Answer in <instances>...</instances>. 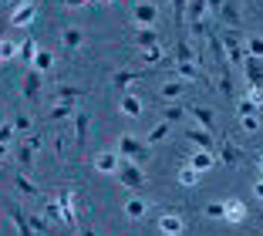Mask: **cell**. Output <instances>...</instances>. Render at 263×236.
I'll return each instance as SVG.
<instances>
[{
    "instance_id": "1",
    "label": "cell",
    "mask_w": 263,
    "mask_h": 236,
    "mask_svg": "<svg viewBox=\"0 0 263 236\" xmlns=\"http://www.w3.org/2000/svg\"><path fill=\"white\" fill-rule=\"evenodd\" d=\"M118 152L128 162H135V166H145L148 162V145L135 135H118Z\"/></svg>"
},
{
    "instance_id": "2",
    "label": "cell",
    "mask_w": 263,
    "mask_h": 236,
    "mask_svg": "<svg viewBox=\"0 0 263 236\" xmlns=\"http://www.w3.org/2000/svg\"><path fill=\"white\" fill-rule=\"evenodd\" d=\"M118 183L132 192H142L145 189V172H142V166H135V162H122V166H118Z\"/></svg>"
},
{
    "instance_id": "3",
    "label": "cell",
    "mask_w": 263,
    "mask_h": 236,
    "mask_svg": "<svg viewBox=\"0 0 263 236\" xmlns=\"http://www.w3.org/2000/svg\"><path fill=\"white\" fill-rule=\"evenodd\" d=\"M219 41H223L226 61H230V64H236V68H240V64H243V58H247V44H243V41H240V31H226V34H223V38H219Z\"/></svg>"
},
{
    "instance_id": "4",
    "label": "cell",
    "mask_w": 263,
    "mask_h": 236,
    "mask_svg": "<svg viewBox=\"0 0 263 236\" xmlns=\"http://www.w3.org/2000/svg\"><path fill=\"white\" fill-rule=\"evenodd\" d=\"M240 71L247 75V81H250V88H263V58H243V64H240Z\"/></svg>"
},
{
    "instance_id": "5",
    "label": "cell",
    "mask_w": 263,
    "mask_h": 236,
    "mask_svg": "<svg viewBox=\"0 0 263 236\" xmlns=\"http://www.w3.org/2000/svg\"><path fill=\"white\" fill-rule=\"evenodd\" d=\"M132 21L139 24V27H155L159 24V7L155 4H135L132 7Z\"/></svg>"
},
{
    "instance_id": "6",
    "label": "cell",
    "mask_w": 263,
    "mask_h": 236,
    "mask_svg": "<svg viewBox=\"0 0 263 236\" xmlns=\"http://www.w3.org/2000/svg\"><path fill=\"white\" fill-rule=\"evenodd\" d=\"M37 149H41V135H27V138L21 142V152H17V159H21L24 169L34 166V155H37Z\"/></svg>"
},
{
    "instance_id": "7",
    "label": "cell",
    "mask_w": 263,
    "mask_h": 236,
    "mask_svg": "<svg viewBox=\"0 0 263 236\" xmlns=\"http://www.w3.org/2000/svg\"><path fill=\"white\" fill-rule=\"evenodd\" d=\"M240 159H243V149H236L230 138H223V142H219V162L233 169V166H240Z\"/></svg>"
},
{
    "instance_id": "8",
    "label": "cell",
    "mask_w": 263,
    "mask_h": 236,
    "mask_svg": "<svg viewBox=\"0 0 263 236\" xmlns=\"http://www.w3.org/2000/svg\"><path fill=\"white\" fill-rule=\"evenodd\" d=\"M132 44L139 47V51H148V47L159 44V27H139V34L132 38Z\"/></svg>"
},
{
    "instance_id": "9",
    "label": "cell",
    "mask_w": 263,
    "mask_h": 236,
    "mask_svg": "<svg viewBox=\"0 0 263 236\" xmlns=\"http://www.w3.org/2000/svg\"><path fill=\"white\" fill-rule=\"evenodd\" d=\"M88 129H91V115L88 112H78L74 115V135H78V152L85 149V142H88Z\"/></svg>"
},
{
    "instance_id": "10",
    "label": "cell",
    "mask_w": 263,
    "mask_h": 236,
    "mask_svg": "<svg viewBox=\"0 0 263 236\" xmlns=\"http://www.w3.org/2000/svg\"><path fill=\"white\" fill-rule=\"evenodd\" d=\"M186 138H193V142L199 145V152H213V132H206V129H196V125H189V129H186Z\"/></svg>"
},
{
    "instance_id": "11",
    "label": "cell",
    "mask_w": 263,
    "mask_h": 236,
    "mask_svg": "<svg viewBox=\"0 0 263 236\" xmlns=\"http://www.w3.org/2000/svg\"><path fill=\"white\" fill-rule=\"evenodd\" d=\"M179 75L186 78V81H199V84L209 81V75H206V71H202L196 61H179Z\"/></svg>"
},
{
    "instance_id": "12",
    "label": "cell",
    "mask_w": 263,
    "mask_h": 236,
    "mask_svg": "<svg viewBox=\"0 0 263 236\" xmlns=\"http://www.w3.org/2000/svg\"><path fill=\"white\" fill-rule=\"evenodd\" d=\"M159 229H162L165 236H179L182 229H186V220H182V216H176V213H165L162 220H159Z\"/></svg>"
},
{
    "instance_id": "13",
    "label": "cell",
    "mask_w": 263,
    "mask_h": 236,
    "mask_svg": "<svg viewBox=\"0 0 263 236\" xmlns=\"http://www.w3.org/2000/svg\"><path fill=\"white\" fill-rule=\"evenodd\" d=\"M34 17H37V4H24L21 10H14V14H10V27H27Z\"/></svg>"
},
{
    "instance_id": "14",
    "label": "cell",
    "mask_w": 263,
    "mask_h": 236,
    "mask_svg": "<svg viewBox=\"0 0 263 236\" xmlns=\"http://www.w3.org/2000/svg\"><path fill=\"white\" fill-rule=\"evenodd\" d=\"M24 95H27L31 101L41 98V71L27 68V75H24Z\"/></svg>"
},
{
    "instance_id": "15",
    "label": "cell",
    "mask_w": 263,
    "mask_h": 236,
    "mask_svg": "<svg viewBox=\"0 0 263 236\" xmlns=\"http://www.w3.org/2000/svg\"><path fill=\"white\" fill-rule=\"evenodd\" d=\"M216 21H223L226 27H240V7H236V0H226Z\"/></svg>"
},
{
    "instance_id": "16",
    "label": "cell",
    "mask_w": 263,
    "mask_h": 236,
    "mask_svg": "<svg viewBox=\"0 0 263 236\" xmlns=\"http://www.w3.org/2000/svg\"><path fill=\"white\" fill-rule=\"evenodd\" d=\"M226 223H243L247 220V206L240 203V199H226Z\"/></svg>"
},
{
    "instance_id": "17",
    "label": "cell",
    "mask_w": 263,
    "mask_h": 236,
    "mask_svg": "<svg viewBox=\"0 0 263 236\" xmlns=\"http://www.w3.org/2000/svg\"><path fill=\"white\" fill-rule=\"evenodd\" d=\"M139 78H145V71H115V75H111V84H115V88H128V84L139 81Z\"/></svg>"
},
{
    "instance_id": "18",
    "label": "cell",
    "mask_w": 263,
    "mask_h": 236,
    "mask_svg": "<svg viewBox=\"0 0 263 236\" xmlns=\"http://www.w3.org/2000/svg\"><path fill=\"white\" fill-rule=\"evenodd\" d=\"M61 41H64V47H68V51H74V47L85 44V34L78 31V27H64V31H61Z\"/></svg>"
},
{
    "instance_id": "19",
    "label": "cell",
    "mask_w": 263,
    "mask_h": 236,
    "mask_svg": "<svg viewBox=\"0 0 263 236\" xmlns=\"http://www.w3.org/2000/svg\"><path fill=\"white\" fill-rule=\"evenodd\" d=\"M95 169H98V172H118V155L115 152H101L98 159H95Z\"/></svg>"
},
{
    "instance_id": "20",
    "label": "cell",
    "mask_w": 263,
    "mask_h": 236,
    "mask_svg": "<svg viewBox=\"0 0 263 236\" xmlns=\"http://www.w3.org/2000/svg\"><path fill=\"white\" fill-rule=\"evenodd\" d=\"M145 209H148V203H145V199H139V196H132L128 203H125V216H132V220H142Z\"/></svg>"
},
{
    "instance_id": "21",
    "label": "cell",
    "mask_w": 263,
    "mask_h": 236,
    "mask_svg": "<svg viewBox=\"0 0 263 236\" xmlns=\"http://www.w3.org/2000/svg\"><path fill=\"white\" fill-rule=\"evenodd\" d=\"M34 54H37V41H34V38H24V44L17 47V58H21L24 64H34Z\"/></svg>"
},
{
    "instance_id": "22",
    "label": "cell",
    "mask_w": 263,
    "mask_h": 236,
    "mask_svg": "<svg viewBox=\"0 0 263 236\" xmlns=\"http://www.w3.org/2000/svg\"><path fill=\"white\" fill-rule=\"evenodd\" d=\"M10 220H14V226H17V233H21V236H34L31 233V220H27L17 206H10Z\"/></svg>"
},
{
    "instance_id": "23",
    "label": "cell",
    "mask_w": 263,
    "mask_h": 236,
    "mask_svg": "<svg viewBox=\"0 0 263 236\" xmlns=\"http://www.w3.org/2000/svg\"><path fill=\"white\" fill-rule=\"evenodd\" d=\"M213 152H196L193 159H189V169H196V172H206V169H213Z\"/></svg>"
},
{
    "instance_id": "24",
    "label": "cell",
    "mask_w": 263,
    "mask_h": 236,
    "mask_svg": "<svg viewBox=\"0 0 263 236\" xmlns=\"http://www.w3.org/2000/svg\"><path fill=\"white\" fill-rule=\"evenodd\" d=\"M81 95H88L85 88H74V84H68V88H58V92H54V101H61V105H64V101H74V98H81Z\"/></svg>"
},
{
    "instance_id": "25",
    "label": "cell",
    "mask_w": 263,
    "mask_h": 236,
    "mask_svg": "<svg viewBox=\"0 0 263 236\" xmlns=\"http://www.w3.org/2000/svg\"><path fill=\"white\" fill-rule=\"evenodd\" d=\"M122 115H128V118H139V115H142V101L135 98V95H125V98H122Z\"/></svg>"
},
{
    "instance_id": "26",
    "label": "cell",
    "mask_w": 263,
    "mask_h": 236,
    "mask_svg": "<svg viewBox=\"0 0 263 236\" xmlns=\"http://www.w3.org/2000/svg\"><path fill=\"white\" fill-rule=\"evenodd\" d=\"M186 84L189 81H169L165 88H159V98H179V95L186 92Z\"/></svg>"
},
{
    "instance_id": "27",
    "label": "cell",
    "mask_w": 263,
    "mask_h": 236,
    "mask_svg": "<svg viewBox=\"0 0 263 236\" xmlns=\"http://www.w3.org/2000/svg\"><path fill=\"white\" fill-rule=\"evenodd\" d=\"M51 64H54V58H51V51H37V54H34V64H31V68L44 75V71H51Z\"/></svg>"
},
{
    "instance_id": "28",
    "label": "cell",
    "mask_w": 263,
    "mask_h": 236,
    "mask_svg": "<svg viewBox=\"0 0 263 236\" xmlns=\"http://www.w3.org/2000/svg\"><path fill=\"white\" fill-rule=\"evenodd\" d=\"M193 118L199 122V129L213 132V112H209V108H193Z\"/></svg>"
},
{
    "instance_id": "29",
    "label": "cell",
    "mask_w": 263,
    "mask_h": 236,
    "mask_svg": "<svg viewBox=\"0 0 263 236\" xmlns=\"http://www.w3.org/2000/svg\"><path fill=\"white\" fill-rule=\"evenodd\" d=\"M169 129H172L169 122H162V125H155V129H152V132H148V135H145V145H155V142H162V138L169 135Z\"/></svg>"
},
{
    "instance_id": "30",
    "label": "cell",
    "mask_w": 263,
    "mask_h": 236,
    "mask_svg": "<svg viewBox=\"0 0 263 236\" xmlns=\"http://www.w3.org/2000/svg\"><path fill=\"white\" fill-rule=\"evenodd\" d=\"M172 17H176V27L182 31V24H186V0H172Z\"/></svg>"
},
{
    "instance_id": "31",
    "label": "cell",
    "mask_w": 263,
    "mask_h": 236,
    "mask_svg": "<svg viewBox=\"0 0 263 236\" xmlns=\"http://www.w3.org/2000/svg\"><path fill=\"white\" fill-rule=\"evenodd\" d=\"M142 61H148V64H165V58H162V47L155 44V47H148V51H142Z\"/></svg>"
},
{
    "instance_id": "32",
    "label": "cell",
    "mask_w": 263,
    "mask_h": 236,
    "mask_svg": "<svg viewBox=\"0 0 263 236\" xmlns=\"http://www.w3.org/2000/svg\"><path fill=\"white\" fill-rule=\"evenodd\" d=\"M17 189H21L24 196H37V192H41V189H37V186H34V183H31V179H27L24 172L17 175Z\"/></svg>"
},
{
    "instance_id": "33",
    "label": "cell",
    "mask_w": 263,
    "mask_h": 236,
    "mask_svg": "<svg viewBox=\"0 0 263 236\" xmlns=\"http://www.w3.org/2000/svg\"><path fill=\"white\" fill-rule=\"evenodd\" d=\"M179 183H182V186H196V183H199V172L189 169V166H182V169H179Z\"/></svg>"
},
{
    "instance_id": "34",
    "label": "cell",
    "mask_w": 263,
    "mask_h": 236,
    "mask_svg": "<svg viewBox=\"0 0 263 236\" xmlns=\"http://www.w3.org/2000/svg\"><path fill=\"white\" fill-rule=\"evenodd\" d=\"M247 54L250 58H263V38H250L247 41Z\"/></svg>"
},
{
    "instance_id": "35",
    "label": "cell",
    "mask_w": 263,
    "mask_h": 236,
    "mask_svg": "<svg viewBox=\"0 0 263 236\" xmlns=\"http://www.w3.org/2000/svg\"><path fill=\"white\" fill-rule=\"evenodd\" d=\"M7 58H17V44L14 41H0V61H7Z\"/></svg>"
},
{
    "instance_id": "36",
    "label": "cell",
    "mask_w": 263,
    "mask_h": 236,
    "mask_svg": "<svg viewBox=\"0 0 263 236\" xmlns=\"http://www.w3.org/2000/svg\"><path fill=\"white\" fill-rule=\"evenodd\" d=\"M240 122H243V129H247L250 135H253V132H260V115H243Z\"/></svg>"
},
{
    "instance_id": "37",
    "label": "cell",
    "mask_w": 263,
    "mask_h": 236,
    "mask_svg": "<svg viewBox=\"0 0 263 236\" xmlns=\"http://www.w3.org/2000/svg\"><path fill=\"white\" fill-rule=\"evenodd\" d=\"M236 112H240V118H243V115H256V105L247 98V95H243V98L236 101Z\"/></svg>"
},
{
    "instance_id": "38",
    "label": "cell",
    "mask_w": 263,
    "mask_h": 236,
    "mask_svg": "<svg viewBox=\"0 0 263 236\" xmlns=\"http://www.w3.org/2000/svg\"><path fill=\"white\" fill-rule=\"evenodd\" d=\"M14 142V122H4L0 125V145H10Z\"/></svg>"
},
{
    "instance_id": "39",
    "label": "cell",
    "mask_w": 263,
    "mask_h": 236,
    "mask_svg": "<svg viewBox=\"0 0 263 236\" xmlns=\"http://www.w3.org/2000/svg\"><path fill=\"white\" fill-rule=\"evenodd\" d=\"M71 112H74L71 105H54V108H51V118H54V122H61V118H68Z\"/></svg>"
},
{
    "instance_id": "40",
    "label": "cell",
    "mask_w": 263,
    "mask_h": 236,
    "mask_svg": "<svg viewBox=\"0 0 263 236\" xmlns=\"http://www.w3.org/2000/svg\"><path fill=\"white\" fill-rule=\"evenodd\" d=\"M206 216H216V220H223V216H226V203H209V206H206Z\"/></svg>"
},
{
    "instance_id": "41",
    "label": "cell",
    "mask_w": 263,
    "mask_h": 236,
    "mask_svg": "<svg viewBox=\"0 0 263 236\" xmlns=\"http://www.w3.org/2000/svg\"><path fill=\"white\" fill-rule=\"evenodd\" d=\"M31 220V229H37V233H51V223L41 220V216H27Z\"/></svg>"
},
{
    "instance_id": "42",
    "label": "cell",
    "mask_w": 263,
    "mask_h": 236,
    "mask_svg": "<svg viewBox=\"0 0 263 236\" xmlns=\"http://www.w3.org/2000/svg\"><path fill=\"white\" fill-rule=\"evenodd\" d=\"M182 115H186V108H182V105H172L169 112H165V122L172 125V122H179V118H182Z\"/></svg>"
},
{
    "instance_id": "43",
    "label": "cell",
    "mask_w": 263,
    "mask_h": 236,
    "mask_svg": "<svg viewBox=\"0 0 263 236\" xmlns=\"http://www.w3.org/2000/svg\"><path fill=\"white\" fill-rule=\"evenodd\" d=\"M14 129L27 132V129H31V118H27V115H14Z\"/></svg>"
},
{
    "instance_id": "44",
    "label": "cell",
    "mask_w": 263,
    "mask_h": 236,
    "mask_svg": "<svg viewBox=\"0 0 263 236\" xmlns=\"http://www.w3.org/2000/svg\"><path fill=\"white\" fill-rule=\"evenodd\" d=\"M44 216H51V220H61V206H58V203H47V206H44Z\"/></svg>"
},
{
    "instance_id": "45",
    "label": "cell",
    "mask_w": 263,
    "mask_h": 236,
    "mask_svg": "<svg viewBox=\"0 0 263 236\" xmlns=\"http://www.w3.org/2000/svg\"><path fill=\"white\" fill-rule=\"evenodd\" d=\"M247 98L253 101V105H263V88H250V92H247Z\"/></svg>"
},
{
    "instance_id": "46",
    "label": "cell",
    "mask_w": 263,
    "mask_h": 236,
    "mask_svg": "<svg viewBox=\"0 0 263 236\" xmlns=\"http://www.w3.org/2000/svg\"><path fill=\"white\" fill-rule=\"evenodd\" d=\"M223 4H226V0H206V7L213 10V17H219V10H223Z\"/></svg>"
},
{
    "instance_id": "47",
    "label": "cell",
    "mask_w": 263,
    "mask_h": 236,
    "mask_svg": "<svg viewBox=\"0 0 263 236\" xmlns=\"http://www.w3.org/2000/svg\"><path fill=\"white\" fill-rule=\"evenodd\" d=\"M54 152L64 155V135H54Z\"/></svg>"
},
{
    "instance_id": "48",
    "label": "cell",
    "mask_w": 263,
    "mask_h": 236,
    "mask_svg": "<svg viewBox=\"0 0 263 236\" xmlns=\"http://www.w3.org/2000/svg\"><path fill=\"white\" fill-rule=\"evenodd\" d=\"M78 229H81V236H95V233H91V226H88L85 220H78Z\"/></svg>"
},
{
    "instance_id": "49",
    "label": "cell",
    "mask_w": 263,
    "mask_h": 236,
    "mask_svg": "<svg viewBox=\"0 0 263 236\" xmlns=\"http://www.w3.org/2000/svg\"><path fill=\"white\" fill-rule=\"evenodd\" d=\"M68 7H85V4H91V0H64Z\"/></svg>"
},
{
    "instance_id": "50",
    "label": "cell",
    "mask_w": 263,
    "mask_h": 236,
    "mask_svg": "<svg viewBox=\"0 0 263 236\" xmlns=\"http://www.w3.org/2000/svg\"><path fill=\"white\" fill-rule=\"evenodd\" d=\"M253 192H256V199H263V179H260V183L253 186Z\"/></svg>"
},
{
    "instance_id": "51",
    "label": "cell",
    "mask_w": 263,
    "mask_h": 236,
    "mask_svg": "<svg viewBox=\"0 0 263 236\" xmlns=\"http://www.w3.org/2000/svg\"><path fill=\"white\" fill-rule=\"evenodd\" d=\"M7 7H17V4H31V0H4Z\"/></svg>"
},
{
    "instance_id": "52",
    "label": "cell",
    "mask_w": 263,
    "mask_h": 236,
    "mask_svg": "<svg viewBox=\"0 0 263 236\" xmlns=\"http://www.w3.org/2000/svg\"><path fill=\"white\" fill-rule=\"evenodd\" d=\"M4 155H7V145H0V159H4Z\"/></svg>"
},
{
    "instance_id": "53",
    "label": "cell",
    "mask_w": 263,
    "mask_h": 236,
    "mask_svg": "<svg viewBox=\"0 0 263 236\" xmlns=\"http://www.w3.org/2000/svg\"><path fill=\"white\" fill-rule=\"evenodd\" d=\"M101 4H111V0H101Z\"/></svg>"
}]
</instances>
